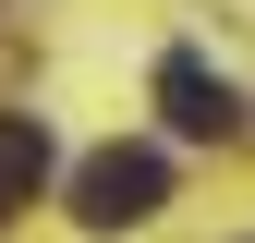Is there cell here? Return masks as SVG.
Returning <instances> with one entry per match:
<instances>
[{"label": "cell", "instance_id": "obj_2", "mask_svg": "<svg viewBox=\"0 0 255 243\" xmlns=\"http://www.w3.org/2000/svg\"><path fill=\"white\" fill-rule=\"evenodd\" d=\"M158 110H170V134H195V146H219L243 122V98H231V73H207L195 49H170L158 61Z\"/></svg>", "mask_w": 255, "mask_h": 243}, {"label": "cell", "instance_id": "obj_3", "mask_svg": "<svg viewBox=\"0 0 255 243\" xmlns=\"http://www.w3.org/2000/svg\"><path fill=\"white\" fill-rule=\"evenodd\" d=\"M37 182H49V122L37 110H0V219L37 195Z\"/></svg>", "mask_w": 255, "mask_h": 243}, {"label": "cell", "instance_id": "obj_1", "mask_svg": "<svg viewBox=\"0 0 255 243\" xmlns=\"http://www.w3.org/2000/svg\"><path fill=\"white\" fill-rule=\"evenodd\" d=\"M158 207H170V158H158V146H98V158H73V219L85 231H146Z\"/></svg>", "mask_w": 255, "mask_h": 243}]
</instances>
